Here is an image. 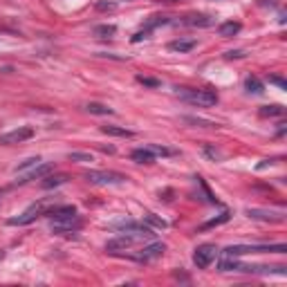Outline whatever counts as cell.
I'll return each mask as SVG.
<instances>
[{
	"label": "cell",
	"instance_id": "1",
	"mask_svg": "<svg viewBox=\"0 0 287 287\" xmlns=\"http://www.w3.org/2000/svg\"><path fill=\"white\" fill-rule=\"evenodd\" d=\"M153 238H155L153 231H121L119 236H115V238H110L106 242V251L117 254V251L130 249V247H133L135 242H139V240H153Z\"/></svg>",
	"mask_w": 287,
	"mask_h": 287
},
{
	"label": "cell",
	"instance_id": "2",
	"mask_svg": "<svg viewBox=\"0 0 287 287\" xmlns=\"http://www.w3.org/2000/svg\"><path fill=\"white\" fill-rule=\"evenodd\" d=\"M177 96L182 101L191 103V106H197V108H211L218 103V95L213 90H204V88H177Z\"/></svg>",
	"mask_w": 287,
	"mask_h": 287
},
{
	"label": "cell",
	"instance_id": "3",
	"mask_svg": "<svg viewBox=\"0 0 287 287\" xmlns=\"http://www.w3.org/2000/svg\"><path fill=\"white\" fill-rule=\"evenodd\" d=\"M245 254H287V245H231L224 249V256H245Z\"/></svg>",
	"mask_w": 287,
	"mask_h": 287
},
{
	"label": "cell",
	"instance_id": "4",
	"mask_svg": "<svg viewBox=\"0 0 287 287\" xmlns=\"http://www.w3.org/2000/svg\"><path fill=\"white\" fill-rule=\"evenodd\" d=\"M83 227V220L79 215H65V218H56L49 220V229H52L56 236H68V234H76L79 229Z\"/></svg>",
	"mask_w": 287,
	"mask_h": 287
},
{
	"label": "cell",
	"instance_id": "5",
	"mask_svg": "<svg viewBox=\"0 0 287 287\" xmlns=\"http://www.w3.org/2000/svg\"><path fill=\"white\" fill-rule=\"evenodd\" d=\"M83 177L90 182V184H99V186L121 184V182H126V175H121V173H115V170H88Z\"/></svg>",
	"mask_w": 287,
	"mask_h": 287
},
{
	"label": "cell",
	"instance_id": "6",
	"mask_svg": "<svg viewBox=\"0 0 287 287\" xmlns=\"http://www.w3.org/2000/svg\"><path fill=\"white\" fill-rule=\"evenodd\" d=\"M215 256H218V247L215 245H200L193 254V263H195L197 269H207L213 261H215Z\"/></svg>",
	"mask_w": 287,
	"mask_h": 287
},
{
	"label": "cell",
	"instance_id": "7",
	"mask_svg": "<svg viewBox=\"0 0 287 287\" xmlns=\"http://www.w3.org/2000/svg\"><path fill=\"white\" fill-rule=\"evenodd\" d=\"M32 137H34L32 128L21 126V128H16V130H11V133L0 135V144H2V146H11V144H23V142H27V139H32Z\"/></svg>",
	"mask_w": 287,
	"mask_h": 287
},
{
	"label": "cell",
	"instance_id": "8",
	"mask_svg": "<svg viewBox=\"0 0 287 287\" xmlns=\"http://www.w3.org/2000/svg\"><path fill=\"white\" fill-rule=\"evenodd\" d=\"M43 213H45L43 204H32V207L27 209L25 213H21V215H16V218H9V220H7V224H11V227H23V224L34 222V220H36L38 215H43Z\"/></svg>",
	"mask_w": 287,
	"mask_h": 287
},
{
	"label": "cell",
	"instance_id": "9",
	"mask_svg": "<svg viewBox=\"0 0 287 287\" xmlns=\"http://www.w3.org/2000/svg\"><path fill=\"white\" fill-rule=\"evenodd\" d=\"M54 170V164H43V162H38L36 166H32V168L27 170V173H21V184H25V182H32V180H43L45 175H49Z\"/></svg>",
	"mask_w": 287,
	"mask_h": 287
},
{
	"label": "cell",
	"instance_id": "10",
	"mask_svg": "<svg viewBox=\"0 0 287 287\" xmlns=\"http://www.w3.org/2000/svg\"><path fill=\"white\" fill-rule=\"evenodd\" d=\"M164 251H166V245H164V242H150V245H146L137 256H135V261H139V263L155 261V258H160Z\"/></svg>",
	"mask_w": 287,
	"mask_h": 287
},
{
	"label": "cell",
	"instance_id": "11",
	"mask_svg": "<svg viewBox=\"0 0 287 287\" xmlns=\"http://www.w3.org/2000/svg\"><path fill=\"white\" fill-rule=\"evenodd\" d=\"M247 215L254 220H265V222H283L285 220L283 211H267V209H247Z\"/></svg>",
	"mask_w": 287,
	"mask_h": 287
},
{
	"label": "cell",
	"instance_id": "12",
	"mask_svg": "<svg viewBox=\"0 0 287 287\" xmlns=\"http://www.w3.org/2000/svg\"><path fill=\"white\" fill-rule=\"evenodd\" d=\"M76 213V207H72V204H63V207H52L45 211V215H48L49 220H56V218H65V215H74Z\"/></svg>",
	"mask_w": 287,
	"mask_h": 287
},
{
	"label": "cell",
	"instance_id": "13",
	"mask_svg": "<svg viewBox=\"0 0 287 287\" xmlns=\"http://www.w3.org/2000/svg\"><path fill=\"white\" fill-rule=\"evenodd\" d=\"M133 162H137V164H153L155 162V153L150 148H137L133 150Z\"/></svg>",
	"mask_w": 287,
	"mask_h": 287
},
{
	"label": "cell",
	"instance_id": "14",
	"mask_svg": "<svg viewBox=\"0 0 287 287\" xmlns=\"http://www.w3.org/2000/svg\"><path fill=\"white\" fill-rule=\"evenodd\" d=\"M229 218H231V213L224 211V213H220L218 218H211V220H207L204 224H200V227H197V231H209V229H215V227H220V224L229 222Z\"/></svg>",
	"mask_w": 287,
	"mask_h": 287
},
{
	"label": "cell",
	"instance_id": "15",
	"mask_svg": "<svg viewBox=\"0 0 287 287\" xmlns=\"http://www.w3.org/2000/svg\"><path fill=\"white\" fill-rule=\"evenodd\" d=\"M195 45L197 43L193 41V38H180V41L168 43V49H173V52H191Z\"/></svg>",
	"mask_w": 287,
	"mask_h": 287
},
{
	"label": "cell",
	"instance_id": "16",
	"mask_svg": "<svg viewBox=\"0 0 287 287\" xmlns=\"http://www.w3.org/2000/svg\"><path fill=\"white\" fill-rule=\"evenodd\" d=\"M242 29V25H240L238 21H227V23H222L220 25V36H224V38H229V36H236V34Z\"/></svg>",
	"mask_w": 287,
	"mask_h": 287
},
{
	"label": "cell",
	"instance_id": "17",
	"mask_svg": "<svg viewBox=\"0 0 287 287\" xmlns=\"http://www.w3.org/2000/svg\"><path fill=\"white\" fill-rule=\"evenodd\" d=\"M186 25H193V27H209L213 25V18L211 16H202V14H193V16H186Z\"/></svg>",
	"mask_w": 287,
	"mask_h": 287
},
{
	"label": "cell",
	"instance_id": "18",
	"mask_svg": "<svg viewBox=\"0 0 287 287\" xmlns=\"http://www.w3.org/2000/svg\"><path fill=\"white\" fill-rule=\"evenodd\" d=\"M101 130L106 135H112V137H133V130H128V128H119V126H101Z\"/></svg>",
	"mask_w": 287,
	"mask_h": 287
},
{
	"label": "cell",
	"instance_id": "19",
	"mask_svg": "<svg viewBox=\"0 0 287 287\" xmlns=\"http://www.w3.org/2000/svg\"><path fill=\"white\" fill-rule=\"evenodd\" d=\"M92 34L99 38H112L115 34H117V27L115 25H96L95 29H92Z\"/></svg>",
	"mask_w": 287,
	"mask_h": 287
},
{
	"label": "cell",
	"instance_id": "20",
	"mask_svg": "<svg viewBox=\"0 0 287 287\" xmlns=\"http://www.w3.org/2000/svg\"><path fill=\"white\" fill-rule=\"evenodd\" d=\"M285 115V108L274 103V106H263L261 108V117H283Z\"/></svg>",
	"mask_w": 287,
	"mask_h": 287
},
{
	"label": "cell",
	"instance_id": "21",
	"mask_svg": "<svg viewBox=\"0 0 287 287\" xmlns=\"http://www.w3.org/2000/svg\"><path fill=\"white\" fill-rule=\"evenodd\" d=\"M245 88H247V92H254V95H263V92H265V85L256 79V76H247Z\"/></svg>",
	"mask_w": 287,
	"mask_h": 287
},
{
	"label": "cell",
	"instance_id": "22",
	"mask_svg": "<svg viewBox=\"0 0 287 287\" xmlns=\"http://www.w3.org/2000/svg\"><path fill=\"white\" fill-rule=\"evenodd\" d=\"M85 110L90 112V115H112V108H108V106H103V103H96V101H90L88 106H85Z\"/></svg>",
	"mask_w": 287,
	"mask_h": 287
},
{
	"label": "cell",
	"instance_id": "23",
	"mask_svg": "<svg viewBox=\"0 0 287 287\" xmlns=\"http://www.w3.org/2000/svg\"><path fill=\"white\" fill-rule=\"evenodd\" d=\"M68 182V175H54V177H43V182H41V186L43 189H52V186H59V184H65Z\"/></svg>",
	"mask_w": 287,
	"mask_h": 287
},
{
	"label": "cell",
	"instance_id": "24",
	"mask_svg": "<svg viewBox=\"0 0 287 287\" xmlns=\"http://www.w3.org/2000/svg\"><path fill=\"white\" fill-rule=\"evenodd\" d=\"M144 220H146L150 227H155V229H166V227H168V224H166V220L157 218V215H153V213H146V215H144Z\"/></svg>",
	"mask_w": 287,
	"mask_h": 287
},
{
	"label": "cell",
	"instance_id": "25",
	"mask_svg": "<svg viewBox=\"0 0 287 287\" xmlns=\"http://www.w3.org/2000/svg\"><path fill=\"white\" fill-rule=\"evenodd\" d=\"M38 162H41V160H38V157H29V160H25V162H23V164H18L16 168H14V173H16V175H18V173H25L27 168H32V166H36Z\"/></svg>",
	"mask_w": 287,
	"mask_h": 287
},
{
	"label": "cell",
	"instance_id": "26",
	"mask_svg": "<svg viewBox=\"0 0 287 287\" xmlns=\"http://www.w3.org/2000/svg\"><path fill=\"white\" fill-rule=\"evenodd\" d=\"M137 81H139L142 85H146V88H160V85H162V81L150 79V76H144V74H139V76H137Z\"/></svg>",
	"mask_w": 287,
	"mask_h": 287
},
{
	"label": "cell",
	"instance_id": "27",
	"mask_svg": "<svg viewBox=\"0 0 287 287\" xmlns=\"http://www.w3.org/2000/svg\"><path fill=\"white\" fill-rule=\"evenodd\" d=\"M150 150H153L155 155H162V157H168V155H175V150L166 148V146H148Z\"/></svg>",
	"mask_w": 287,
	"mask_h": 287
},
{
	"label": "cell",
	"instance_id": "28",
	"mask_svg": "<svg viewBox=\"0 0 287 287\" xmlns=\"http://www.w3.org/2000/svg\"><path fill=\"white\" fill-rule=\"evenodd\" d=\"M70 160L72 162H92V155L90 153H70Z\"/></svg>",
	"mask_w": 287,
	"mask_h": 287
},
{
	"label": "cell",
	"instance_id": "29",
	"mask_svg": "<svg viewBox=\"0 0 287 287\" xmlns=\"http://www.w3.org/2000/svg\"><path fill=\"white\" fill-rule=\"evenodd\" d=\"M96 9L99 11H115L117 5H115V2H106V0H99V2H96Z\"/></svg>",
	"mask_w": 287,
	"mask_h": 287
},
{
	"label": "cell",
	"instance_id": "30",
	"mask_svg": "<svg viewBox=\"0 0 287 287\" xmlns=\"http://www.w3.org/2000/svg\"><path fill=\"white\" fill-rule=\"evenodd\" d=\"M184 121H189V123H197V126H204V128H211V126H213L211 121H204V119H195V117H184Z\"/></svg>",
	"mask_w": 287,
	"mask_h": 287
},
{
	"label": "cell",
	"instance_id": "31",
	"mask_svg": "<svg viewBox=\"0 0 287 287\" xmlns=\"http://www.w3.org/2000/svg\"><path fill=\"white\" fill-rule=\"evenodd\" d=\"M269 83H276L281 90H285V88H287V81L281 79V76H269Z\"/></svg>",
	"mask_w": 287,
	"mask_h": 287
},
{
	"label": "cell",
	"instance_id": "32",
	"mask_svg": "<svg viewBox=\"0 0 287 287\" xmlns=\"http://www.w3.org/2000/svg\"><path fill=\"white\" fill-rule=\"evenodd\" d=\"M204 153H207V155H209V157H211L213 162H215V160H218V157H220V153H218V150H213L211 146H207V148H204Z\"/></svg>",
	"mask_w": 287,
	"mask_h": 287
},
{
	"label": "cell",
	"instance_id": "33",
	"mask_svg": "<svg viewBox=\"0 0 287 287\" xmlns=\"http://www.w3.org/2000/svg\"><path fill=\"white\" fill-rule=\"evenodd\" d=\"M224 56H227V59H242V56H245V52H238V49H236V52H227Z\"/></svg>",
	"mask_w": 287,
	"mask_h": 287
},
{
	"label": "cell",
	"instance_id": "34",
	"mask_svg": "<svg viewBox=\"0 0 287 287\" xmlns=\"http://www.w3.org/2000/svg\"><path fill=\"white\" fill-rule=\"evenodd\" d=\"M146 36H148V29H146V32H137V34H135V36H133V43H139V41H144V38H146Z\"/></svg>",
	"mask_w": 287,
	"mask_h": 287
},
{
	"label": "cell",
	"instance_id": "35",
	"mask_svg": "<svg viewBox=\"0 0 287 287\" xmlns=\"http://www.w3.org/2000/svg\"><path fill=\"white\" fill-rule=\"evenodd\" d=\"M101 150H103V153H115V148H112V146H103Z\"/></svg>",
	"mask_w": 287,
	"mask_h": 287
},
{
	"label": "cell",
	"instance_id": "36",
	"mask_svg": "<svg viewBox=\"0 0 287 287\" xmlns=\"http://www.w3.org/2000/svg\"><path fill=\"white\" fill-rule=\"evenodd\" d=\"M164 2H168V5H173V2H180V0H164Z\"/></svg>",
	"mask_w": 287,
	"mask_h": 287
},
{
	"label": "cell",
	"instance_id": "37",
	"mask_svg": "<svg viewBox=\"0 0 287 287\" xmlns=\"http://www.w3.org/2000/svg\"><path fill=\"white\" fill-rule=\"evenodd\" d=\"M0 195H2V191H0Z\"/></svg>",
	"mask_w": 287,
	"mask_h": 287
}]
</instances>
